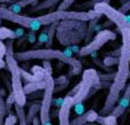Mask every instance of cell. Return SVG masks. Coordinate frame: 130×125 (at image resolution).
I'll use <instances>...</instances> for the list:
<instances>
[{
    "label": "cell",
    "mask_w": 130,
    "mask_h": 125,
    "mask_svg": "<svg viewBox=\"0 0 130 125\" xmlns=\"http://www.w3.org/2000/svg\"><path fill=\"white\" fill-rule=\"evenodd\" d=\"M120 33L122 37V45L120 46L118 70L110 87V92L104 103V107L98 112L101 116L108 115L113 110L118 100L120 99L121 92L126 89L127 80L130 75V28H124L120 30Z\"/></svg>",
    "instance_id": "obj_1"
},
{
    "label": "cell",
    "mask_w": 130,
    "mask_h": 125,
    "mask_svg": "<svg viewBox=\"0 0 130 125\" xmlns=\"http://www.w3.org/2000/svg\"><path fill=\"white\" fill-rule=\"evenodd\" d=\"M15 59L17 61H29V60H42V61H50V60H57L59 62H63L65 64H69L72 68V73L78 75L81 71L80 61L72 56L66 55L64 52L59 49H53V48H34V49L23 51L15 54Z\"/></svg>",
    "instance_id": "obj_2"
},
{
    "label": "cell",
    "mask_w": 130,
    "mask_h": 125,
    "mask_svg": "<svg viewBox=\"0 0 130 125\" xmlns=\"http://www.w3.org/2000/svg\"><path fill=\"white\" fill-rule=\"evenodd\" d=\"M7 53L5 56L6 68L9 70L11 76V94L15 100V105L24 107L26 105V94L24 92V87L22 85L21 77V67L18 66L17 60L15 59V53L13 49V40H8L6 43Z\"/></svg>",
    "instance_id": "obj_3"
},
{
    "label": "cell",
    "mask_w": 130,
    "mask_h": 125,
    "mask_svg": "<svg viewBox=\"0 0 130 125\" xmlns=\"http://www.w3.org/2000/svg\"><path fill=\"white\" fill-rule=\"evenodd\" d=\"M99 83H101L99 73L95 69H87L83 71L81 82L67 95H71L73 98L74 106L82 105L83 101L90 96L91 90L95 89V86H97Z\"/></svg>",
    "instance_id": "obj_4"
},
{
    "label": "cell",
    "mask_w": 130,
    "mask_h": 125,
    "mask_svg": "<svg viewBox=\"0 0 130 125\" xmlns=\"http://www.w3.org/2000/svg\"><path fill=\"white\" fill-rule=\"evenodd\" d=\"M46 86L43 90L42 100H41L40 111H39V119L41 125H52L50 122V108H52L53 99L55 92V79L52 75H47L45 78Z\"/></svg>",
    "instance_id": "obj_5"
},
{
    "label": "cell",
    "mask_w": 130,
    "mask_h": 125,
    "mask_svg": "<svg viewBox=\"0 0 130 125\" xmlns=\"http://www.w3.org/2000/svg\"><path fill=\"white\" fill-rule=\"evenodd\" d=\"M94 10L98 13L99 15H105L111 22H113L118 27V29L122 30L124 28L130 27V15L122 14L119 9H115L111 6L108 2L99 1L94 5Z\"/></svg>",
    "instance_id": "obj_6"
},
{
    "label": "cell",
    "mask_w": 130,
    "mask_h": 125,
    "mask_svg": "<svg viewBox=\"0 0 130 125\" xmlns=\"http://www.w3.org/2000/svg\"><path fill=\"white\" fill-rule=\"evenodd\" d=\"M0 16H1L2 20L16 23V24L21 25L25 29L31 30V31H38L42 27L38 17H31V16L27 15H22L20 13H14V11L9 10L7 7L4 6L0 7Z\"/></svg>",
    "instance_id": "obj_7"
},
{
    "label": "cell",
    "mask_w": 130,
    "mask_h": 125,
    "mask_svg": "<svg viewBox=\"0 0 130 125\" xmlns=\"http://www.w3.org/2000/svg\"><path fill=\"white\" fill-rule=\"evenodd\" d=\"M117 34L110 29H103L98 31V33L91 39L90 43H88L86 46L79 49V54L80 56H87V55H91L92 53H96L99 51L105 44L108 41L114 40Z\"/></svg>",
    "instance_id": "obj_8"
},
{
    "label": "cell",
    "mask_w": 130,
    "mask_h": 125,
    "mask_svg": "<svg viewBox=\"0 0 130 125\" xmlns=\"http://www.w3.org/2000/svg\"><path fill=\"white\" fill-rule=\"evenodd\" d=\"M73 98L71 95H66L62 100V103L59 106L58 111V124L59 125H71L70 121V115H71V109L73 108Z\"/></svg>",
    "instance_id": "obj_9"
},
{
    "label": "cell",
    "mask_w": 130,
    "mask_h": 125,
    "mask_svg": "<svg viewBox=\"0 0 130 125\" xmlns=\"http://www.w3.org/2000/svg\"><path fill=\"white\" fill-rule=\"evenodd\" d=\"M40 106H41V101H33L30 105L29 110L26 112V122L29 125H31L33 119L38 116L39 111H40Z\"/></svg>",
    "instance_id": "obj_10"
},
{
    "label": "cell",
    "mask_w": 130,
    "mask_h": 125,
    "mask_svg": "<svg viewBox=\"0 0 130 125\" xmlns=\"http://www.w3.org/2000/svg\"><path fill=\"white\" fill-rule=\"evenodd\" d=\"M45 86H46V80H38V82H33V83H26L24 85V92L25 94H31V93H34L37 91H40V90H45Z\"/></svg>",
    "instance_id": "obj_11"
},
{
    "label": "cell",
    "mask_w": 130,
    "mask_h": 125,
    "mask_svg": "<svg viewBox=\"0 0 130 125\" xmlns=\"http://www.w3.org/2000/svg\"><path fill=\"white\" fill-rule=\"evenodd\" d=\"M62 0H45L42 2H38L36 6L31 7L30 8V11H41V10H45V9L48 8H52V7L56 6L57 4H61Z\"/></svg>",
    "instance_id": "obj_12"
},
{
    "label": "cell",
    "mask_w": 130,
    "mask_h": 125,
    "mask_svg": "<svg viewBox=\"0 0 130 125\" xmlns=\"http://www.w3.org/2000/svg\"><path fill=\"white\" fill-rule=\"evenodd\" d=\"M96 123L99 125H118V118L111 114L105 115V116H101L99 115Z\"/></svg>",
    "instance_id": "obj_13"
},
{
    "label": "cell",
    "mask_w": 130,
    "mask_h": 125,
    "mask_svg": "<svg viewBox=\"0 0 130 125\" xmlns=\"http://www.w3.org/2000/svg\"><path fill=\"white\" fill-rule=\"evenodd\" d=\"M15 108V112H16V117H17V121L20 125H29L26 122V112H25L24 107H21L18 105H14Z\"/></svg>",
    "instance_id": "obj_14"
},
{
    "label": "cell",
    "mask_w": 130,
    "mask_h": 125,
    "mask_svg": "<svg viewBox=\"0 0 130 125\" xmlns=\"http://www.w3.org/2000/svg\"><path fill=\"white\" fill-rule=\"evenodd\" d=\"M17 37H16V33L14 30H10L5 27L0 28V40H14Z\"/></svg>",
    "instance_id": "obj_15"
},
{
    "label": "cell",
    "mask_w": 130,
    "mask_h": 125,
    "mask_svg": "<svg viewBox=\"0 0 130 125\" xmlns=\"http://www.w3.org/2000/svg\"><path fill=\"white\" fill-rule=\"evenodd\" d=\"M6 117H7L6 100L4 99V96L2 95H0V125H4Z\"/></svg>",
    "instance_id": "obj_16"
},
{
    "label": "cell",
    "mask_w": 130,
    "mask_h": 125,
    "mask_svg": "<svg viewBox=\"0 0 130 125\" xmlns=\"http://www.w3.org/2000/svg\"><path fill=\"white\" fill-rule=\"evenodd\" d=\"M7 53L6 44L2 40H0V69L6 68V62H5V56Z\"/></svg>",
    "instance_id": "obj_17"
},
{
    "label": "cell",
    "mask_w": 130,
    "mask_h": 125,
    "mask_svg": "<svg viewBox=\"0 0 130 125\" xmlns=\"http://www.w3.org/2000/svg\"><path fill=\"white\" fill-rule=\"evenodd\" d=\"M38 1L39 0H18V1H16V4H17L21 8H24V7L29 6V5H33V6H36V5L38 4Z\"/></svg>",
    "instance_id": "obj_18"
},
{
    "label": "cell",
    "mask_w": 130,
    "mask_h": 125,
    "mask_svg": "<svg viewBox=\"0 0 130 125\" xmlns=\"http://www.w3.org/2000/svg\"><path fill=\"white\" fill-rule=\"evenodd\" d=\"M16 122H17V117H16V115L10 114V115H7L4 125H15Z\"/></svg>",
    "instance_id": "obj_19"
},
{
    "label": "cell",
    "mask_w": 130,
    "mask_h": 125,
    "mask_svg": "<svg viewBox=\"0 0 130 125\" xmlns=\"http://www.w3.org/2000/svg\"><path fill=\"white\" fill-rule=\"evenodd\" d=\"M74 2V0H62V2L58 6V10H67L70 6Z\"/></svg>",
    "instance_id": "obj_20"
},
{
    "label": "cell",
    "mask_w": 130,
    "mask_h": 125,
    "mask_svg": "<svg viewBox=\"0 0 130 125\" xmlns=\"http://www.w3.org/2000/svg\"><path fill=\"white\" fill-rule=\"evenodd\" d=\"M119 62V57H105L104 59V64L107 67H111L113 64H118Z\"/></svg>",
    "instance_id": "obj_21"
},
{
    "label": "cell",
    "mask_w": 130,
    "mask_h": 125,
    "mask_svg": "<svg viewBox=\"0 0 130 125\" xmlns=\"http://www.w3.org/2000/svg\"><path fill=\"white\" fill-rule=\"evenodd\" d=\"M43 70L46 71L47 75H52L53 73V69H52V64L49 61H43Z\"/></svg>",
    "instance_id": "obj_22"
},
{
    "label": "cell",
    "mask_w": 130,
    "mask_h": 125,
    "mask_svg": "<svg viewBox=\"0 0 130 125\" xmlns=\"http://www.w3.org/2000/svg\"><path fill=\"white\" fill-rule=\"evenodd\" d=\"M47 41H48V33H47V30H46L45 32H42V33L39 36V43L47 44Z\"/></svg>",
    "instance_id": "obj_23"
},
{
    "label": "cell",
    "mask_w": 130,
    "mask_h": 125,
    "mask_svg": "<svg viewBox=\"0 0 130 125\" xmlns=\"http://www.w3.org/2000/svg\"><path fill=\"white\" fill-rule=\"evenodd\" d=\"M31 125H41L40 124V119H39V116H37L36 118L33 119V122H32Z\"/></svg>",
    "instance_id": "obj_24"
},
{
    "label": "cell",
    "mask_w": 130,
    "mask_h": 125,
    "mask_svg": "<svg viewBox=\"0 0 130 125\" xmlns=\"http://www.w3.org/2000/svg\"><path fill=\"white\" fill-rule=\"evenodd\" d=\"M18 1V0H0V4H7V2H14Z\"/></svg>",
    "instance_id": "obj_25"
},
{
    "label": "cell",
    "mask_w": 130,
    "mask_h": 125,
    "mask_svg": "<svg viewBox=\"0 0 130 125\" xmlns=\"http://www.w3.org/2000/svg\"><path fill=\"white\" fill-rule=\"evenodd\" d=\"M85 125H99V124H97V123H86Z\"/></svg>",
    "instance_id": "obj_26"
},
{
    "label": "cell",
    "mask_w": 130,
    "mask_h": 125,
    "mask_svg": "<svg viewBox=\"0 0 130 125\" xmlns=\"http://www.w3.org/2000/svg\"><path fill=\"white\" fill-rule=\"evenodd\" d=\"M1 20H2V18H1V16H0V21H1Z\"/></svg>",
    "instance_id": "obj_27"
},
{
    "label": "cell",
    "mask_w": 130,
    "mask_h": 125,
    "mask_svg": "<svg viewBox=\"0 0 130 125\" xmlns=\"http://www.w3.org/2000/svg\"><path fill=\"white\" fill-rule=\"evenodd\" d=\"M129 28H130V27H129Z\"/></svg>",
    "instance_id": "obj_28"
}]
</instances>
